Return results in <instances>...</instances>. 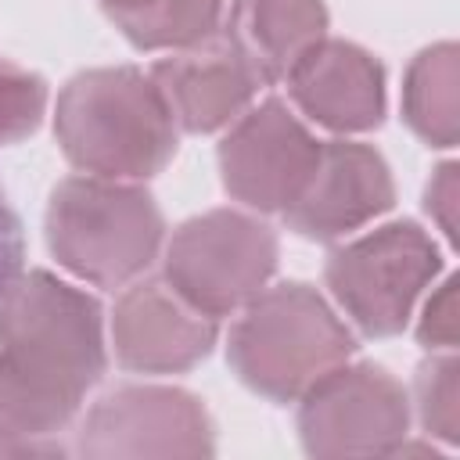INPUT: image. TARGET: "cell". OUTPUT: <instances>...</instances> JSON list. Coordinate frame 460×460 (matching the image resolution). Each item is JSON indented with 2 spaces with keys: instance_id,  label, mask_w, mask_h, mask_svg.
<instances>
[{
  "instance_id": "6da1fadb",
  "label": "cell",
  "mask_w": 460,
  "mask_h": 460,
  "mask_svg": "<svg viewBox=\"0 0 460 460\" xmlns=\"http://www.w3.org/2000/svg\"><path fill=\"white\" fill-rule=\"evenodd\" d=\"M108 367L101 305L32 270L0 298V456L65 453L58 435Z\"/></svg>"
},
{
  "instance_id": "7a4b0ae2",
  "label": "cell",
  "mask_w": 460,
  "mask_h": 460,
  "mask_svg": "<svg viewBox=\"0 0 460 460\" xmlns=\"http://www.w3.org/2000/svg\"><path fill=\"white\" fill-rule=\"evenodd\" d=\"M65 158L108 180H147L176 155V119L140 68H90L65 83L54 115Z\"/></svg>"
},
{
  "instance_id": "3957f363",
  "label": "cell",
  "mask_w": 460,
  "mask_h": 460,
  "mask_svg": "<svg viewBox=\"0 0 460 460\" xmlns=\"http://www.w3.org/2000/svg\"><path fill=\"white\" fill-rule=\"evenodd\" d=\"M356 341L334 309L309 284L262 288L230 331V367L237 377L273 399H302L323 374L352 356Z\"/></svg>"
},
{
  "instance_id": "277c9868",
  "label": "cell",
  "mask_w": 460,
  "mask_h": 460,
  "mask_svg": "<svg viewBox=\"0 0 460 460\" xmlns=\"http://www.w3.org/2000/svg\"><path fill=\"white\" fill-rule=\"evenodd\" d=\"M162 212L133 180L68 176L47 205V244L54 259L97 284L119 288L140 277L162 248Z\"/></svg>"
},
{
  "instance_id": "5b68a950",
  "label": "cell",
  "mask_w": 460,
  "mask_h": 460,
  "mask_svg": "<svg viewBox=\"0 0 460 460\" xmlns=\"http://www.w3.org/2000/svg\"><path fill=\"white\" fill-rule=\"evenodd\" d=\"M277 270V234L248 212L212 208L187 219L165 244V280L201 313L244 309Z\"/></svg>"
},
{
  "instance_id": "8992f818",
  "label": "cell",
  "mask_w": 460,
  "mask_h": 460,
  "mask_svg": "<svg viewBox=\"0 0 460 460\" xmlns=\"http://www.w3.org/2000/svg\"><path fill=\"white\" fill-rule=\"evenodd\" d=\"M442 255L417 223L377 226L327 255L323 277L338 305L370 338L399 334L435 280Z\"/></svg>"
},
{
  "instance_id": "52a82bcc",
  "label": "cell",
  "mask_w": 460,
  "mask_h": 460,
  "mask_svg": "<svg viewBox=\"0 0 460 460\" xmlns=\"http://www.w3.org/2000/svg\"><path fill=\"white\" fill-rule=\"evenodd\" d=\"M406 402L402 385L385 367L341 363L302 395L298 431L313 456L395 453L410 424Z\"/></svg>"
},
{
  "instance_id": "ba28073f",
  "label": "cell",
  "mask_w": 460,
  "mask_h": 460,
  "mask_svg": "<svg viewBox=\"0 0 460 460\" xmlns=\"http://www.w3.org/2000/svg\"><path fill=\"white\" fill-rule=\"evenodd\" d=\"M212 420L180 388L122 385L97 399L79 428L83 456H212Z\"/></svg>"
},
{
  "instance_id": "9c48e42d",
  "label": "cell",
  "mask_w": 460,
  "mask_h": 460,
  "mask_svg": "<svg viewBox=\"0 0 460 460\" xmlns=\"http://www.w3.org/2000/svg\"><path fill=\"white\" fill-rule=\"evenodd\" d=\"M320 144L288 111L284 101H262L234 119L219 144L223 187L259 212H284L305 187Z\"/></svg>"
},
{
  "instance_id": "30bf717a",
  "label": "cell",
  "mask_w": 460,
  "mask_h": 460,
  "mask_svg": "<svg viewBox=\"0 0 460 460\" xmlns=\"http://www.w3.org/2000/svg\"><path fill=\"white\" fill-rule=\"evenodd\" d=\"M392 201V172L374 147L356 140H327L320 144L305 187L284 208V223L302 237L334 241L388 212Z\"/></svg>"
},
{
  "instance_id": "8fae6325",
  "label": "cell",
  "mask_w": 460,
  "mask_h": 460,
  "mask_svg": "<svg viewBox=\"0 0 460 460\" xmlns=\"http://www.w3.org/2000/svg\"><path fill=\"white\" fill-rule=\"evenodd\" d=\"M216 316L194 309L169 280L133 284L111 320V341L122 367L140 374H180L201 363L216 345Z\"/></svg>"
},
{
  "instance_id": "7c38bea8",
  "label": "cell",
  "mask_w": 460,
  "mask_h": 460,
  "mask_svg": "<svg viewBox=\"0 0 460 460\" xmlns=\"http://www.w3.org/2000/svg\"><path fill=\"white\" fill-rule=\"evenodd\" d=\"M165 97L172 119L187 133H212L244 115L262 79L241 58V50L219 32L208 40L172 50L147 72Z\"/></svg>"
},
{
  "instance_id": "4fadbf2b",
  "label": "cell",
  "mask_w": 460,
  "mask_h": 460,
  "mask_svg": "<svg viewBox=\"0 0 460 460\" xmlns=\"http://www.w3.org/2000/svg\"><path fill=\"white\" fill-rule=\"evenodd\" d=\"M295 104L320 126L359 133L385 115V72L356 43L320 40L284 75Z\"/></svg>"
},
{
  "instance_id": "5bb4252c",
  "label": "cell",
  "mask_w": 460,
  "mask_h": 460,
  "mask_svg": "<svg viewBox=\"0 0 460 460\" xmlns=\"http://www.w3.org/2000/svg\"><path fill=\"white\" fill-rule=\"evenodd\" d=\"M223 36L241 50L262 86L284 79L291 65L323 40L327 11L320 0H234Z\"/></svg>"
},
{
  "instance_id": "9a60e30c",
  "label": "cell",
  "mask_w": 460,
  "mask_h": 460,
  "mask_svg": "<svg viewBox=\"0 0 460 460\" xmlns=\"http://www.w3.org/2000/svg\"><path fill=\"white\" fill-rule=\"evenodd\" d=\"M402 111L413 133L435 147L456 144V47L438 43L417 54L402 86Z\"/></svg>"
},
{
  "instance_id": "2e32d148",
  "label": "cell",
  "mask_w": 460,
  "mask_h": 460,
  "mask_svg": "<svg viewBox=\"0 0 460 460\" xmlns=\"http://www.w3.org/2000/svg\"><path fill=\"white\" fill-rule=\"evenodd\" d=\"M223 25V0H162L147 14L122 25L126 40L140 50H183Z\"/></svg>"
},
{
  "instance_id": "e0dca14e",
  "label": "cell",
  "mask_w": 460,
  "mask_h": 460,
  "mask_svg": "<svg viewBox=\"0 0 460 460\" xmlns=\"http://www.w3.org/2000/svg\"><path fill=\"white\" fill-rule=\"evenodd\" d=\"M47 86L36 72L0 58V144H14L40 126Z\"/></svg>"
},
{
  "instance_id": "ac0fdd59",
  "label": "cell",
  "mask_w": 460,
  "mask_h": 460,
  "mask_svg": "<svg viewBox=\"0 0 460 460\" xmlns=\"http://www.w3.org/2000/svg\"><path fill=\"white\" fill-rule=\"evenodd\" d=\"M417 410H420V424L446 438V442H456V359L453 352L446 356H435L428 359L420 370H417Z\"/></svg>"
},
{
  "instance_id": "d6986e66",
  "label": "cell",
  "mask_w": 460,
  "mask_h": 460,
  "mask_svg": "<svg viewBox=\"0 0 460 460\" xmlns=\"http://www.w3.org/2000/svg\"><path fill=\"white\" fill-rule=\"evenodd\" d=\"M420 341L428 349H456V277H449L438 295H431V302L424 305V320H420Z\"/></svg>"
},
{
  "instance_id": "ffe728a7",
  "label": "cell",
  "mask_w": 460,
  "mask_h": 460,
  "mask_svg": "<svg viewBox=\"0 0 460 460\" xmlns=\"http://www.w3.org/2000/svg\"><path fill=\"white\" fill-rule=\"evenodd\" d=\"M22 259H25L22 223H18V216L11 212V205H7V198L0 190V298L22 277Z\"/></svg>"
},
{
  "instance_id": "44dd1931",
  "label": "cell",
  "mask_w": 460,
  "mask_h": 460,
  "mask_svg": "<svg viewBox=\"0 0 460 460\" xmlns=\"http://www.w3.org/2000/svg\"><path fill=\"white\" fill-rule=\"evenodd\" d=\"M424 198H428V212L438 219L442 234L449 241H456V165L453 162H446L435 172V180L428 183V194Z\"/></svg>"
},
{
  "instance_id": "7402d4cb",
  "label": "cell",
  "mask_w": 460,
  "mask_h": 460,
  "mask_svg": "<svg viewBox=\"0 0 460 460\" xmlns=\"http://www.w3.org/2000/svg\"><path fill=\"white\" fill-rule=\"evenodd\" d=\"M162 0H101V7L111 14V22L122 29L126 22H133V18H140V14H147L151 7H158Z\"/></svg>"
}]
</instances>
